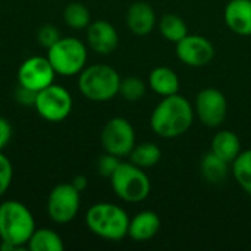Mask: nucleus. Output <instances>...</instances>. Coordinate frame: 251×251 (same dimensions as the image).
Listing matches in <instances>:
<instances>
[{
    "label": "nucleus",
    "instance_id": "1",
    "mask_svg": "<svg viewBox=\"0 0 251 251\" xmlns=\"http://www.w3.org/2000/svg\"><path fill=\"white\" fill-rule=\"evenodd\" d=\"M194 107L179 93L163 97L153 109L150 126L153 132L165 140H174L188 132L194 122Z\"/></svg>",
    "mask_w": 251,
    "mask_h": 251
},
{
    "label": "nucleus",
    "instance_id": "2",
    "mask_svg": "<svg viewBox=\"0 0 251 251\" xmlns=\"http://www.w3.org/2000/svg\"><path fill=\"white\" fill-rule=\"evenodd\" d=\"M87 228L97 237L107 241H121L128 237L129 216L112 203H96L85 215Z\"/></svg>",
    "mask_w": 251,
    "mask_h": 251
},
{
    "label": "nucleus",
    "instance_id": "3",
    "mask_svg": "<svg viewBox=\"0 0 251 251\" xmlns=\"http://www.w3.org/2000/svg\"><path fill=\"white\" fill-rule=\"evenodd\" d=\"M34 231L35 221L25 204L16 200L0 204V238L3 243L22 249L26 246Z\"/></svg>",
    "mask_w": 251,
    "mask_h": 251
},
{
    "label": "nucleus",
    "instance_id": "4",
    "mask_svg": "<svg viewBox=\"0 0 251 251\" xmlns=\"http://www.w3.org/2000/svg\"><path fill=\"white\" fill-rule=\"evenodd\" d=\"M121 76L109 65L97 63L79 72L78 87L84 97L91 101H109L119 94Z\"/></svg>",
    "mask_w": 251,
    "mask_h": 251
},
{
    "label": "nucleus",
    "instance_id": "5",
    "mask_svg": "<svg viewBox=\"0 0 251 251\" xmlns=\"http://www.w3.org/2000/svg\"><path fill=\"white\" fill-rule=\"evenodd\" d=\"M109 179L116 197L126 203H140L146 200L151 191L149 175L132 162H121Z\"/></svg>",
    "mask_w": 251,
    "mask_h": 251
},
{
    "label": "nucleus",
    "instance_id": "6",
    "mask_svg": "<svg viewBox=\"0 0 251 251\" xmlns=\"http://www.w3.org/2000/svg\"><path fill=\"white\" fill-rule=\"evenodd\" d=\"M47 59L50 60L56 74L72 76L85 68L88 53L85 44L79 38L60 37L51 47H49Z\"/></svg>",
    "mask_w": 251,
    "mask_h": 251
},
{
    "label": "nucleus",
    "instance_id": "7",
    "mask_svg": "<svg viewBox=\"0 0 251 251\" xmlns=\"http://www.w3.org/2000/svg\"><path fill=\"white\" fill-rule=\"evenodd\" d=\"M101 146L106 153L116 157H128L135 147V129L132 124L122 116H115L106 122L100 135Z\"/></svg>",
    "mask_w": 251,
    "mask_h": 251
},
{
    "label": "nucleus",
    "instance_id": "8",
    "mask_svg": "<svg viewBox=\"0 0 251 251\" xmlns=\"http://www.w3.org/2000/svg\"><path fill=\"white\" fill-rule=\"evenodd\" d=\"M34 107L43 119L60 122L66 119L72 110V96L65 87L53 82L37 93Z\"/></svg>",
    "mask_w": 251,
    "mask_h": 251
},
{
    "label": "nucleus",
    "instance_id": "9",
    "mask_svg": "<svg viewBox=\"0 0 251 251\" xmlns=\"http://www.w3.org/2000/svg\"><path fill=\"white\" fill-rule=\"evenodd\" d=\"M194 113L207 128L221 126L228 115V101L225 94L213 87L200 90L194 100Z\"/></svg>",
    "mask_w": 251,
    "mask_h": 251
},
{
    "label": "nucleus",
    "instance_id": "10",
    "mask_svg": "<svg viewBox=\"0 0 251 251\" xmlns=\"http://www.w3.org/2000/svg\"><path fill=\"white\" fill-rule=\"evenodd\" d=\"M81 206V193L71 184H59L49 194L47 213L56 224H68L75 219Z\"/></svg>",
    "mask_w": 251,
    "mask_h": 251
},
{
    "label": "nucleus",
    "instance_id": "11",
    "mask_svg": "<svg viewBox=\"0 0 251 251\" xmlns=\"http://www.w3.org/2000/svg\"><path fill=\"white\" fill-rule=\"evenodd\" d=\"M175 46L176 57L190 68L207 66L216 54L213 43L207 37L199 34H187Z\"/></svg>",
    "mask_w": 251,
    "mask_h": 251
},
{
    "label": "nucleus",
    "instance_id": "12",
    "mask_svg": "<svg viewBox=\"0 0 251 251\" xmlns=\"http://www.w3.org/2000/svg\"><path fill=\"white\" fill-rule=\"evenodd\" d=\"M54 75L56 71L47 57L32 56L21 63L18 69V82L19 85L38 93L54 82Z\"/></svg>",
    "mask_w": 251,
    "mask_h": 251
},
{
    "label": "nucleus",
    "instance_id": "13",
    "mask_svg": "<svg viewBox=\"0 0 251 251\" xmlns=\"http://www.w3.org/2000/svg\"><path fill=\"white\" fill-rule=\"evenodd\" d=\"M87 43L97 54L107 56L118 49L119 35L109 21L99 19L87 26Z\"/></svg>",
    "mask_w": 251,
    "mask_h": 251
},
{
    "label": "nucleus",
    "instance_id": "14",
    "mask_svg": "<svg viewBox=\"0 0 251 251\" xmlns=\"http://www.w3.org/2000/svg\"><path fill=\"white\" fill-rule=\"evenodd\" d=\"M157 24V16L151 4L147 1H134L126 12V25L129 31L138 37L149 35Z\"/></svg>",
    "mask_w": 251,
    "mask_h": 251
},
{
    "label": "nucleus",
    "instance_id": "15",
    "mask_svg": "<svg viewBox=\"0 0 251 251\" xmlns=\"http://www.w3.org/2000/svg\"><path fill=\"white\" fill-rule=\"evenodd\" d=\"M224 19L226 26L237 35H251V0H231L225 10Z\"/></svg>",
    "mask_w": 251,
    "mask_h": 251
},
{
    "label": "nucleus",
    "instance_id": "16",
    "mask_svg": "<svg viewBox=\"0 0 251 251\" xmlns=\"http://www.w3.org/2000/svg\"><path fill=\"white\" fill-rule=\"evenodd\" d=\"M162 228L160 216L153 210L138 212L132 219H129L128 237L137 243H144L154 238Z\"/></svg>",
    "mask_w": 251,
    "mask_h": 251
},
{
    "label": "nucleus",
    "instance_id": "17",
    "mask_svg": "<svg viewBox=\"0 0 251 251\" xmlns=\"http://www.w3.org/2000/svg\"><path fill=\"white\" fill-rule=\"evenodd\" d=\"M149 87L162 97L179 93L181 81L178 74L169 66H156L149 74Z\"/></svg>",
    "mask_w": 251,
    "mask_h": 251
},
{
    "label": "nucleus",
    "instance_id": "18",
    "mask_svg": "<svg viewBox=\"0 0 251 251\" xmlns=\"http://www.w3.org/2000/svg\"><path fill=\"white\" fill-rule=\"evenodd\" d=\"M210 151L231 165L243 151L241 140L234 131L222 129L213 135L212 143H210Z\"/></svg>",
    "mask_w": 251,
    "mask_h": 251
},
{
    "label": "nucleus",
    "instance_id": "19",
    "mask_svg": "<svg viewBox=\"0 0 251 251\" xmlns=\"http://www.w3.org/2000/svg\"><path fill=\"white\" fill-rule=\"evenodd\" d=\"M200 174L203 179L209 184H222L229 174V163L209 151L201 157Z\"/></svg>",
    "mask_w": 251,
    "mask_h": 251
},
{
    "label": "nucleus",
    "instance_id": "20",
    "mask_svg": "<svg viewBox=\"0 0 251 251\" xmlns=\"http://www.w3.org/2000/svg\"><path fill=\"white\" fill-rule=\"evenodd\" d=\"M26 249L31 251H63L65 244L62 237L47 228L35 229L26 243Z\"/></svg>",
    "mask_w": 251,
    "mask_h": 251
},
{
    "label": "nucleus",
    "instance_id": "21",
    "mask_svg": "<svg viewBox=\"0 0 251 251\" xmlns=\"http://www.w3.org/2000/svg\"><path fill=\"white\" fill-rule=\"evenodd\" d=\"M128 157L129 162H132L134 165L143 169H149L156 166L162 160V150L156 143L146 141L141 144H135V147L132 149Z\"/></svg>",
    "mask_w": 251,
    "mask_h": 251
},
{
    "label": "nucleus",
    "instance_id": "22",
    "mask_svg": "<svg viewBox=\"0 0 251 251\" xmlns=\"http://www.w3.org/2000/svg\"><path fill=\"white\" fill-rule=\"evenodd\" d=\"M159 31L162 37L171 43H178L188 34L187 22L176 13H165L159 21Z\"/></svg>",
    "mask_w": 251,
    "mask_h": 251
},
{
    "label": "nucleus",
    "instance_id": "23",
    "mask_svg": "<svg viewBox=\"0 0 251 251\" xmlns=\"http://www.w3.org/2000/svg\"><path fill=\"white\" fill-rule=\"evenodd\" d=\"M231 165L234 179L243 188V191L251 197V149L241 151Z\"/></svg>",
    "mask_w": 251,
    "mask_h": 251
},
{
    "label": "nucleus",
    "instance_id": "24",
    "mask_svg": "<svg viewBox=\"0 0 251 251\" xmlns=\"http://www.w3.org/2000/svg\"><path fill=\"white\" fill-rule=\"evenodd\" d=\"M63 21L72 29H84L91 24V13L85 4L74 1L63 9Z\"/></svg>",
    "mask_w": 251,
    "mask_h": 251
},
{
    "label": "nucleus",
    "instance_id": "25",
    "mask_svg": "<svg viewBox=\"0 0 251 251\" xmlns=\"http://www.w3.org/2000/svg\"><path fill=\"white\" fill-rule=\"evenodd\" d=\"M147 91L146 82L138 76H126L121 79L119 85V96L126 101H140Z\"/></svg>",
    "mask_w": 251,
    "mask_h": 251
},
{
    "label": "nucleus",
    "instance_id": "26",
    "mask_svg": "<svg viewBox=\"0 0 251 251\" xmlns=\"http://www.w3.org/2000/svg\"><path fill=\"white\" fill-rule=\"evenodd\" d=\"M13 176V168L10 160L0 151V197L9 190Z\"/></svg>",
    "mask_w": 251,
    "mask_h": 251
},
{
    "label": "nucleus",
    "instance_id": "27",
    "mask_svg": "<svg viewBox=\"0 0 251 251\" xmlns=\"http://www.w3.org/2000/svg\"><path fill=\"white\" fill-rule=\"evenodd\" d=\"M119 163H121V159H119V157L106 153V154H103V156L99 157V160H97V171H99V174H100L101 176L110 178L112 174H113V172L116 171V168L119 166Z\"/></svg>",
    "mask_w": 251,
    "mask_h": 251
},
{
    "label": "nucleus",
    "instance_id": "28",
    "mask_svg": "<svg viewBox=\"0 0 251 251\" xmlns=\"http://www.w3.org/2000/svg\"><path fill=\"white\" fill-rule=\"evenodd\" d=\"M37 38H38V43L43 47H47L49 49V47H51L60 38V32H59V29L54 25L47 24V25H43L40 28V31L37 34Z\"/></svg>",
    "mask_w": 251,
    "mask_h": 251
},
{
    "label": "nucleus",
    "instance_id": "29",
    "mask_svg": "<svg viewBox=\"0 0 251 251\" xmlns=\"http://www.w3.org/2000/svg\"><path fill=\"white\" fill-rule=\"evenodd\" d=\"M35 97H37V93L29 90V88H25L22 85L18 87L16 93H15V99L19 104H24V106H34L35 104Z\"/></svg>",
    "mask_w": 251,
    "mask_h": 251
},
{
    "label": "nucleus",
    "instance_id": "30",
    "mask_svg": "<svg viewBox=\"0 0 251 251\" xmlns=\"http://www.w3.org/2000/svg\"><path fill=\"white\" fill-rule=\"evenodd\" d=\"M10 137H12V126H10V122L0 116V151L7 146V143L10 141Z\"/></svg>",
    "mask_w": 251,
    "mask_h": 251
},
{
    "label": "nucleus",
    "instance_id": "31",
    "mask_svg": "<svg viewBox=\"0 0 251 251\" xmlns=\"http://www.w3.org/2000/svg\"><path fill=\"white\" fill-rule=\"evenodd\" d=\"M79 193H82L84 190H85V187H87V178L85 176H75L74 179H72V182H71Z\"/></svg>",
    "mask_w": 251,
    "mask_h": 251
}]
</instances>
